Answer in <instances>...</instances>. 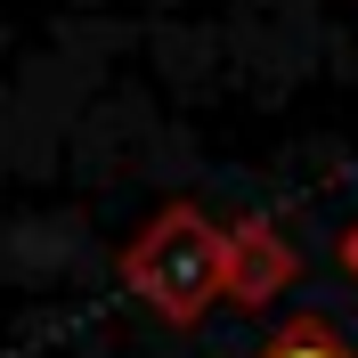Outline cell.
Segmentation results:
<instances>
[{
  "label": "cell",
  "mask_w": 358,
  "mask_h": 358,
  "mask_svg": "<svg viewBox=\"0 0 358 358\" xmlns=\"http://www.w3.org/2000/svg\"><path fill=\"white\" fill-rule=\"evenodd\" d=\"M252 358H358V342L342 334L334 317H317V310H301V317H285L277 334L261 342Z\"/></svg>",
  "instance_id": "cell-1"
},
{
  "label": "cell",
  "mask_w": 358,
  "mask_h": 358,
  "mask_svg": "<svg viewBox=\"0 0 358 358\" xmlns=\"http://www.w3.org/2000/svg\"><path fill=\"white\" fill-rule=\"evenodd\" d=\"M342 268H350V277H358V220L342 228Z\"/></svg>",
  "instance_id": "cell-2"
}]
</instances>
